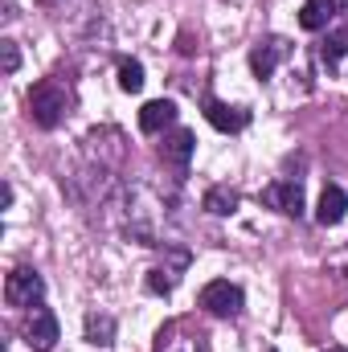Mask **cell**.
I'll list each match as a JSON object with an SVG mask.
<instances>
[{
    "label": "cell",
    "mask_w": 348,
    "mask_h": 352,
    "mask_svg": "<svg viewBox=\"0 0 348 352\" xmlns=\"http://www.w3.org/2000/svg\"><path fill=\"white\" fill-rule=\"evenodd\" d=\"M156 352H205V336H201L188 320H176L168 328H160Z\"/></svg>",
    "instance_id": "cell-7"
},
{
    "label": "cell",
    "mask_w": 348,
    "mask_h": 352,
    "mask_svg": "<svg viewBox=\"0 0 348 352\" xmlns=\"http://www.w3.org/2000/svg\"><path fill=\"white\" fill-rule=\"evenodd\" d=\"M348 213V192L340 184H328L324 192H320V205H316V221L320 226H340Z\"/></svg>",
    "instance_id": "cell-13"
},
{
    "label": "cell",
    "mask_w": 348,
    "mask_h": 352,
    "mask_svg": "<svg viewBox=\"0 0 348 352\" xmlns=\"http://www.w3.org/2000/svg\"><path fill=\"white\" fill-rule=\"evenodd\" d=\"M119 87L127 90V94L144 90V66L140 62H119Z\"/></svg>",
    "instance_id": "cell-18"
},
{
    "label": "cell",
    "mask_w": 348,
    "mask_h": 352,
    "mask_svg": "<svg viewBox=\"0 0 348 352\" xmlns=\"http://www.w3.org/2000/svg\"><path fill=\"white\" fill-rule=\"evenodd\" d=\"M201 311H209V316H217V320H234L242 307H246V295H242V287L238 283H230V278H213V283H205L201 287Z\"/></svg>",
    "instance_id": "cell-3"
},
{
    "label": "cell",
    "mask_w": 348,
    "mask_h": 352,
    "mask_svg": "<svg viewBox=\"0 0 348 352\" xmlns=\"http://www.w3.org/2000/svg\"><path fill=\"white\" fill-rule=\"evenodd\" d=\"M0 54H4V74H17V70H21V50H17V41H0Z\"/></svg>",
    "instance_id": "cell-19"
},
{
    "label": "cell",
    "mask_w": 348,
    "mask_h": 352,
    "mask_svg": "<svg viewBox=\"0 0 348 352\" xmlns=\"http://www.w3.org/2000/svg\"><path fill=\"white\" fill-rule=\"evenodd\" d=\"M345 54H348V25H336V29H328V37L320 41V58H324V66H336Z\"/></svg>",
    "instance_id": "cell-15"
},
{
    "label": "cell",
    "mask_w": 348,
    "mask_h": 352,
    "mask_svg": "<svg viewBox=\"0 0 348 352\" xmlns=\"http://www.w3.org/2000/svg\"><path fill=\"white\" fill-rule=\"evenodd\" d=\"M205 209H209V213H217V217H226V213H234V209H238V192H234L230 184H213V188L205 192Z\"/></svg>",
    "instance_id": "cell-17"
},
{
    "label": "cell",
    "mask_w": 348,
    "mask_h": 352,
    "mask_svg": "<svg viewBox=\"0 0 348 352\" xmlns=\"http://www.w3.org/2000/svg\"><path fill=\"white\" fill-rule=\"evenodd\" d=\"M87 340L94 349H107V344H115V320L111 316H98V311H90L87 316Z\"/></svg>",
    "instance_id": "cell-16"
},
{
    "label": "cell",
    "mask_w": 348,
    "mask_h": 352,
    "mask_svg": "<svg viewBox=\"0 0 348 352\" xmlns=\"http://www.w3.org/2000/svg\"><path fill=\"white\" fill-rule=\"evenodd\" d=\"M41 295H45V278H41L33 266H17V270L4 278V299H8V307H41Z\"/></svg>",
    "instance_id": "cell-4"
},
{
    "label": "cell",
    "mask_w": 348,
    "mask_h": 352,
    "mask_svg": "<svg viewBox=\"0 0 348 352\" xmlns=\"http://www.w3.org/2000/svg\"><path fill=\"white\" fill-rule=\"evenodd\" d=\"M184 266H188V250H168L164 254V263H156L148 270V291H156V295H173L176 283H180V274H184Z\"/></svg>",
    "instance_id": "cell-6"
},
{
    "label": "cell",
    "mask_w": 348,
    "mask_h": 352,
    "mask_svg": "<svg viewBox=\"0 0 348 352\" xmlns=\"http://www.w3.org/2000/svg\"><path fill=\"white\" fill-rule=\"evenodd\" d=\"M262 201L287 217H303V184L299 180H274L262 188Z\"/></svg>",
    "instance_id": "cell-9"
},
{
    "label": "cell",
    "mask_w": 348,
    "mask_h": 352,
    "mask_svg": "<svg viewBox=\"0 0 348 352\" xmlns=\"http://www.w3.org/2000/svg\"><path fill=\"white\" fill-rule=\"evenodd\" d=\"M205 119H209L217 131H242V127L250 123V111L230 107V102H221V98H205Z\"/></svg>",
    "instance_id": "cell-12"
},
{
    "label": "cell",
    "mask_w": 348,
    "mask_h": 352,
    "mask_svg": "<svg viewBox=\"0 0 348 352\" xmlns=\"http://www.w3.org/2000/svg\"><path fill=\"white\" fill-rule=\"evenodd\" d=\"M58 336H62L58 316H54L50 307H33L29 320H25V344H29L33 352H50L54 344H58Z\"/></svg>",
    "instance_id": "cell-5"
},
{
    "label": "cell",
    "mask_w": 348,
    "mask_h": 352,
    "mask_svg": "<svg viewBox=\"0 0 348 352\" xmlns=\"http://www.w3.org/2000/svg\"><path fill=\"white\" fill-rule=\"evenodd\" d=\"M123 230H127L135 242H144V246H160V238H164V201H160L152 188H144V184L127 188Z\"/></svg>",
    "instance_id": "cell-1"
},
{
    "label": "cell",
    "mask_w": 348,
    "mask_h": 352,
    "mask_svg": "<svg viewBox=\"0 0 348 352\" xmlns=\"http://www.w3.org/2000/svg\"><path fill=\"white\" fill-rule=\"evenodd\" d=\"M324 352H348V349H324Z\"/></svg>",
    "instance_id": "cell-21"
},
{
    "label": "cell",
    "mask_w": 348,
    "mask_h": 352,
    "mask_svg": "<svg viewBox=\"0 0 348 352\" xmlns=\"http://www.w3.org/2000/svg\"><path fill=\"white\" fill-rule=\"evenodd\" d=\"M193 148H197V135H193L188 127L168 131V135H164V144H160V160H164V168H173V173H188Z\"/></svg>",
    "instance_id": "cell-8"
},
{
    "label": "cell",
    "mask_w": 348,
    "mask_h": 352,
    "mask_svg": "<svg viewBox=\"0 0 348 352\" xmlns=\"http://www.w3.org/2000/svg\"><path fill=\"white\" fill-rule=\"evenodd\" d=\"M283 58H287V41H283V37H266V41H259V45L250 50V70H254V78H270V74L279 70Z\"/></svg>",
    "instance_id": "cell-10"
},
{
    "label": "cell",
    "mask_w": 348,
    "mask_h": 352,
    "mask_svg": "<svg viewBox=\"0 0 348 352\" xmlns=\"http://www.w3.org/2000/svg\"><path fill=\"white\" fill-rule=\"evenodd\" d=\"M266 352H274V349H266Z\"/></svg>",
    "instance_id": "cell-22"
},
{
    "label": "cell",
    "mask_w": 348,
    "mask_h": 352,
    "mask_svg": "<svg viewBox=\"0 0 348 352\" xmlns=\"http://www.w3.org/2000/svg\"><path fill=\"white\" fill-rule=\"evenodd\" d=\"M70 107H74V94L58 78H41L37 87L29 90V119L37 127H58L70 115Z\"/></svg>",
    "instance_id": "cell-2"
},
{
    "label": "cell",
    "mask_w": 348,
    "mask_h": 352,
    "mask_svg": "<svg viewBox=\"0 0 348 352\" xmlns=\"http://www.w3.org/2000/svg\"><path fill=\"white\" fill-rule=\"evenodd\" d=\"M332 0H303V8H299V25L307 29V33H320V29H328V21H332Z\"/></svg>",
    "instance_id": "cell-14"
},
{
    "label": "cell",
    "mask_w": 348,
    "mask_h": 352,
    "mask_svg": "<svg viewBox=\"0 0 348 352\" xmlns=\"http://www.w3.org/2000/svg\"><path fill=\"white\" fill-rule=\"evenodd\" d=\"M173 123H176V102L173 98H152V102L140 107V131L160 135V131H168Z\"/></svg>",
    "instance_id": "cell-11"
},
{
    "label": "cell",
    "mask_w": 348,
    "mask_h": 352,
    "mask_svg": "<svg viewBox=\"0 0 348 352\" xmlns=\"http://www.w3.org/2000/svg\"><path fill=\"white\" fill-rule=\"evenodd\" d=\"M332 4H336V8H340V12H348V0H332Z\"/></svg>",
    "instance_id": "cell-20"
}]
</instances>
